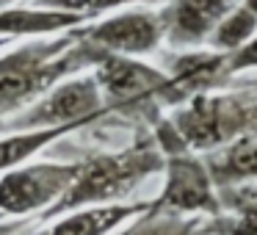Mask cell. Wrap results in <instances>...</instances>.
<instances>
[{
    "label": "cell",
    "instance_id": "cell-16",
    "mask_svg": "<svg viewBox=\"0 0 257 235\" xmlns=\"http://www.w3.org/2000/svg\"><path fill=\"white\" fill-rule=\"evenodd\" d=\"M254 36H257V17L246 6L238 3V6L218 23V28L213 31V36L207 39L205 47H210V50H216V53H232V50H238V47H243L249 39H254Z\"/></svg>",
    "mask_w": 257,
    "mask_h": 235
},
{
    "label": "cell",
    "instance_id": "cell-6",
    "mask_svg": "<svg viewBox=\"0 0 257 235\" xmlns=\"http://www.w3.org/2000/svg\"><path fill=\"white\" fill-rule=\"evenodd\" d=\"M150 207L169 216H218V188L210 180L205 158L188 150L163 152V188L155 199H150Z\"/></svg>",
    "mask_w": 257,
    "mask_h": 235
},
{
    "label": "cell",
    "instance_id": "cell-19",
    "mask_svg": "<svg viewBox=\"0 0 257 235\" xmlns=\"http://www.w3.org/2000/svg\"><path fill=\"white\" fill-rule=\"evenodd\" d=\"M224 58H227L229 78H235V75H240V72H249V69H257V36L249 39L243 47H238V50L224 53Z\"/></svg>",
    "mask_w": 257,
    "mask_h": 235
},
{
    "label": "cell",
    "instance_id": "cell-7",
    "mask_svg": "<svg viewBox=\"0 0 257 235\" xmlns=\"http://www.w3.org/2000/svg\"><path fill=\"white\" fill-rule=\"evenodd\" d=\"M78 174V161H39L9 169L0 177V216H28L53 207Z\"/></svg>",
    "mask_w": 257,
    "mask_h": 235
},
{
    "label": "cell",
    "instance_id": "cell-10",
    "mask_svg": "<svg viewBox=\"0 0 257 235\" xmlns=\"http://www.w3.org/2000/svg\"><path fill=\"white\" fill-rule=\"evenodd\" d=\"M169 89H166V111L180 102L191 100L196 94H207V91H218L229 83L227 72V58L224 53H216L210 47H199V50H183L180 56L172 58L166 69Z\"/></svg>",
    "mask_w": 257,
    "mask_h": 235
},
{
    "label": "cell",
    "instance_id": "cell-22",
    "mask_svg": "<svg viewBox=\"0 0 257 235\" xmlns=\"http://www.w3.org/2000/svg\"><path fill=\"white\" fill-rule=\"evenodd\" d=\"M3 3H6V0H0V6H3Z\"/></svg>",
    "mask_w": 257,
    "mask_h": 235
},
{
    "label": "cell",
    "instance_id": "cell-24",
    "mask_svg": "<svg viewBox=\"0 0 257 235\" xmlns=\"http://www.w3.org/2000/svg\"><path fill=\"white\" fill-rule=\"evenodd\" d=\"M6 3H14V0H6Z\"/></svg>",
    "mask_w": 257,
    "mask_h": 235
},
{
    "label": "cell",
    "instance_id": "cell-20",
    "mask_svg": "<svg viewBox=\"0 0 257 235\" xmlns=\"http://www.w3.org/2000/svg\"><path fill=\"white\" fill-rule=\"evenodd\" d=\"M240 6H246V9H249V12L257 17V0H240Z\"/></svg>",
    "mask_w": 257,
    "mask_h": 235
},
{
    "label": "cell",
    "instance_id": "cell-3",
    "mask_svg": "<svg viewBox=\"0 0 257 235\" xmlns=\"http://www.w3.org/2000/svg\"><path fill=\"white\" fill-rule=\"evenodd\" d=\"M163 172V152L158 150L150 128L139 130L133 141L122 150L111 152H91L89 158L78 161V174L67 194L42 213V221L58 218L64 213L83 210V207L116 205L124 202L144 180Z\"/></svg>",
    "mask_w": 257,
    "mask_h": 235
},
{
    "label": "cell",
    "instance_id": "cell-18",
    "mask_svg": "<svg viewBox=\"0 0 257 235\" xmlns=\"http://www.w3.org/2000/svg\"><path fill=\"white\" fill-rule=\"evenodd\" d=\"M36 3L47 9H61V12L78 14L89 23V20H100L105 14L124 12V9H133V6H155V3H163V0H36Z\"/></svg>",
    "mask_w": 257,
    "mask_h": 235
},
{
    "label": "cell",
    "instance_id": "cell-14",
    "mask_svg": "<svg viewBox=\"0 0 257 235\" xmlns=\"http://www.w3.org/2000/svg\"><path fill=\"white\" fill-rule=\"evenodd\" d=\"M202 158L216 188L257 183V136L235 139L227 147H218Z\"/></svg>",
    "mask_w": 257,
    "mask_h": 235
},
{
    "label": "cell",
    "instance_id": "cell-11",
    "mask_svg": "<svg viewBox=\"0 0 257 235\" xmlns=\"http://www.w3.org/2000/svg\"><path fill=\"white\" fill-rule=\"evenodd\" d=\"M86 25L83 17L78 14L61 12V9H47V6H9L0 9V42L20 39V36H31V39H42V36H58L67 34L72 28Z\"/></svg>",
    "mask_w": 257,
    "mask_h": 235
},
{
    "label": "cell",
    "instance_id": "cell-13",
    "mask_svg": "<svg viewBox=\"0 0 257 235\" xmlns=\"http://www.w3.org/2000/svg\"><path fill=\"white\" fill-rule=\"evenodd\" d=\"M218 216L205 218L199 235H257V183L218 188Z\"/></svg>",
    "mask_w": 257,
    "mask_h": 235
},
{
    "label": "cell",
    "instance_id": "cell-1",
    "mask_svg": "<svg viewBox=\"0 0 257 235\" xmlns=\"http://www.w3.org/2000/svg\"><path fill=\"white\" fill-rule=\"evenodd\" d=\"M150 133L161 152L188 150L207 155L235 139L257 136V97L224 89L196 94L161 113Z\"/></svg>",
    "mask_w": 257,
    "mask_h": 235
},
{
    "label": "cell",
    "instance_id": "cell-21",
    "mask_svg": "<svg viewBox=\"0 0 257 235\" xmlns=\"http://www.w3.org/2000/svg\"><path fill=\"white\" fill-rule=\"evenodd\" d=\"M246 86H251V89H257V78H251V80H249V83H246Z\"/></svg>",
    "mask_w": 257,
    "mask_h": 235
},
{
    "label": "cell",
    "instance_id": "cell-8",
    "mask_svg": "<svg viewBox=\"0 0 257 235\" xmlns=\"http://www.w3.org/2000/svg\"><path fill=\"white\" fill-rule=\"evenodd\" d=\"M78 36L89 42L94 50L111 56L144 58L163 45V23L161 14L152 9H124L100 17L97 23L80 25Z\"/></svg>",
    "mask_w": 257,
    "mask_h": 235
},
{
    "label": "cell",
    "instance_id": "cell-17",
    "mask_svg": "<svg viewBox=\"0 0 257 235\" xmlns=\"http://www.w3.org/2000/svg\"><path fill=\"white\" fill-rule=\"evenodd\" d=\"M202 221L205 218L169 216V213H155L150 207L139 218H133L119 235H199Z\"/></svg>",
    "mask_w": 257,
    "mask_h": 235
},
{
    "label": "cell",
    "instance_id": "cell-9",
    "mask_svg": "<svg viewBox=\"0 0 257 235\" xmlns=\"http://www.w3.org/2000/svg\"><path fill=\"white\" fill-rule=\"evenodd\" d=\"M240 0H166L161 9L163 39L180 50H199Z\"/></svg>",
    "mask_w": 257,
    "mask_h": 235
},
{
    "label": "cell",
    "instance_id": "cell-5",
    "mask_svg": "<svg viewBox=\"0 0 257 235\" xmlns=\"http://www.w3.org/2000/svg\"><path fill=\"white\" fill-rule=\"evenodd\" d=\"M105 102L97 89L91 72L75 75L53 86L47 94H42L36 102L14 113L12 119L0 122L9 133L23 130H50V128H89V125L105 119Z\"/></svg>",
    "mask_w": 257,
    "mask_h": 235
},
{
    "label": "cell",
    "instance_id": "cell-12",
    "mask_svg": "<svg viewBox=\"0 0 257 235\" xmlns=\"http://www.w3.org/2000/svg\"><path fill=\"white\" fill-rule=\"evenodd\" d=\"M150 210V199L144 202H116V205L83 207L56 218V224L39 235H111L122 224H130L141 213Z\"/></svg>",
    "mask_w": 257,
    "mask_h": 235
},
{
    "label": "cell",
    "instance_id": "cell-2",
    "mask_svg": "<svg viewBox=\"0 0 257 235\" xmlns=\"http://www.w3.org/2000/svg\"><path fill=\"white\" fill-rule=\"evenodd\" d=\"M100 50L83 42L78 31L42 36L0 56V119L20 113L61 80L94 67Z\"/></svg>",
    "mask_w": 257,
    "mask_h": 235
},
{
    "label": "cell",
    "instance_id": "cell-23",
    "mask_svg": "<svg viewBox=\"0 0 257 235\" xmlns=\"http://www.w3.org/2000/svg\"><path fill=\"white\" fill-rule=\"evenodd\" d=\"M3 45H6V42H0V47H3Z\"/></svg>",
    "mask_w": 257,
    "mask_h": 235
},
{
    "label": "cell",
    "instance_id": "cell-4",
    "mask_svg": "<svg viewBox=\"0 0 257 235\" xmlns=\"http://www.w3.org/2000/svg\"><path fill=\"white\" fill-rule=\"evenodd\" d=\"M91 78L102 94L108 116L119 113L124 119L152 125L161 113H166L169 78L163 69L141 58L100 53L91 67Z\"/></svg>",
    "mask_w": 257,
    "mask_h": 235
},
{
    "label": "cell",
    "instance_id": "cell-15",
    "mask_svg": "<svg viewBox=\"0 0 257 235\" xmlns=\"http://www.w3.org/2000/svg\"><path fill=\"white\" fill-rule=\"evenodd\" d=\"M80 128H50V130H23V133H12L0 139V174L9 169H17L28 163L34 155H39L45 147L53 141L64 139V136L75 133Z\"/></svg>",
    "mask_w": 257,
    "mask_h": 235
}]
</instances>
